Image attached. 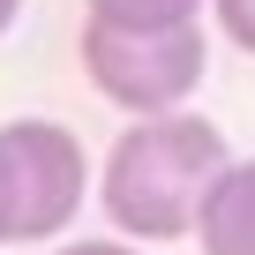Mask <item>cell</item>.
<instances>
[{"label":"cell","mask_w":255,"mask_h":255,"mask_svg":"<svg viewBox=\"0 0 255 255\" xmlns=\"http://www.w3.org/2000/svg\"><path fill=\"white\" fill-rule=\"evenodd\" d=\"M15 240V173H8V150H0V248Z\"/></svg>","instance_id":"ba28073f"},{"label":"cell","mask_w":255,"mask_h":255,"mask_svg":"<svg viewBox=\"0 0 255 255\" xmlns=\"http://www.w3.org/2000/svg\"><path fill=\"white\" fill-rule=\"evenodd\" d=\"M83 75L105 105H120L128 120L150 113H188V98L210 75V38L203 23L188 30H113V23H83Z\"/></svg>","instance_id":"7a4b0ae2"},{"label":"cell","mask_w":255,"mask_h":255,"mask_svg":"<svg viewBox=\"0 0 255 255\" xmlns=\"http://www.w3.org/2000/svg\"><path fill=\"white\" fill-rule=\"evenodd\" d=\"M210 23H218L225 45H240L255 60V0H210Z\"/></svg>","instance_id":"8992f818"},{"label":"cell","mask_w":255,"mask_h":255,"mask_svg":"<svg viewBox=\"0 0 255 255\" xmlns=\"http://www.w3.org/2000/svg\"><path fill=\"white\" fill-rule=\"evenodd\" d=\"M225 165H233V150L218 135V120L150 113L113 135V150L98 165V203H105L113 233H128V240H188Z\"/></svg>","instance_id":"6da1fadb"},{"label":"cell","mask_w":255,"mask_h":255,"mask_svg":"<svg viewBox=\"0 0 255 255\" xmlns=\"http://www.w3.org/2000/svg\"><path fill=\"white\" fill-rule=\"evenodd\" d=\"M203 255H255V158H233L195 218Z\"/></svg>","instance_id":"277c9868"},{"label":"cell","mask_w":255,"mask_h":255,"mask_svg":"<svg viewBox=\"0 0 255 255\" xmlns=\"http://www.w3.org/2000/svg\"><path fill=\"white\" fill-rule=\"evenodd\" d=\"M15 15H23V0H0V38L15 30Z\"/></svg>","instance_id":"9c48e42d"},{"label":"cell","mask_w":255,"mask_h":255,"mask_svg":"<svg viewBox=\"0 0 255 255\" xmlns=\"http://www.w3.org/2000/svg\"><path fill=\"white\" fill-rule=\"evenodd\" d=\"M210 0H83V23H113V30H188L203 23Z\"/></svg>","instance_id":"5b68a950"},{"label":"cell","mask_w":255,"mask_h":255,"mask_svg":"<svg viewBox=\"0 0 255 255\" xmlns=\"http://www.w3.org/2000/svg\"><path fill=\"white\" fill-rule=\"evenodd\" d=\"M0 150L15 173V240H60L98 180L83 135L60 120H0Z\"/></svg>","instance_id":"3957f363"},{"label":"cell","mask_w":255,"mask_h":255,"mask_svg":"<svg viewBox=\"0 0 255 255\" xmlns=\"http://www.w3.org/2000/svg\"><path fill=\"white\" fill-rule=\"evenodd\" d=\"M53 255H143V248H135V240L120 233V240H60Z\"/></svg>","instance_id":"52a82bcc"}]
</instances>
